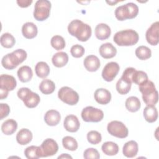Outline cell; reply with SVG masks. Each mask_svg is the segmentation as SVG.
<instances>
[{
    "instance_id": "603a6c76",
    "label": "cell",
    "mask_w": 159,
    "mask_h": 159,
    "mask_svg": "<svg viewBox=\"0 0 159 159\" xmlns=\"http://www.w3.org/2000/svg\"><path fill=\"white\" fill-rule=\"evenodd\" d=\"M33 135L30 130L23 128L20 129L16 135V140L21 145H27L30 143L32 139Z\"/></svg>"
},
{
    "instance_id": "3957f363",
    "label": "cell",
    "mask_w": 159,
    "mask_h": 159,
    "mask_svg": "<svg viewBox=\"0 0 159 159\" xmlns=\"http://www.w3.org/2000/svg\"><path fill=\"white\" fill-rule=\"evenodd\" d=\"M27 52L23 49H17L4 55L1 60L2 66L7 70H13L27 58Z\"/></svg>"
},
{
    "instance_id": "7a4b0ae2",
    "label": "cell",
    "mask_w": 159,
    "mask_h": 159,
    "mask_svg": "<svg viewBox=\"0 0 159 159\" xmlns=\"http://www.w3.org/2000/svg\"><path fill=\"white\" fill-rule=\"evenodd\" d=\"M139 89L142 94V99L147 106H155L157 103L158 94L152 81L148 80L140 84Z\"/></svg>"
},
{
    "instance_id": "44dd1931",
    "label": "cell",
    "mask_w": 159,
    "mask_h": 159,
    "mask_svg": "<svg viewBox=\"0 0 159 159\" xmlns=\"http://www.w3.org/2000/svg\"><path fill=\"white\" fill-rule=\"evenodd\" d=\"M38 29L37 25L31 22H27L23 24L22 27V33L24 37L32 39L37 35Z\"/></svg>"
},
{
    "instance_id": "b9f144b4",
    "label": "cell",
    "mask_w": 159,
    "mask_h": 159,
    "mask_svg": "<svg viewBox=\"0 0 159 159\" xmlns=\"http://www.w3.org/2000/svg\"><path fill=\"white\" fill-rule=\"evenodd\" d=\"M136 70V69H135L134 68L132 67H128L123 72L122 75L121 76V78L124 80L125 81H127L129 83H132V75L134 73V71Z\"/></svg>"
},
{
    "instance_id": "484cf974",
    "label": "cell",
    "mask_w": 159,
    "mask_h": 159,
    "mask_svg": "<svg viewBox=\"0 0 159 159\" xmlns=\"http://www.w3.org/2000/svg\"><path fill=\"white\" fill-rule=\"evenodd\" d=\"M143 117L149 123L154 122L158 118V111L155 106H147L143 109Z\"/></svg>"
},
{
    "instance_id": "f6af8a7d",
    "label": "cell",
    "mask_w": 159,
    "mask_h": 159,
    "mask_svg": "<svg viewBox=\"0 0 159 159\" xmlns=\"http://www.w3.org/2000/svg\"><path fill=\"white\" fill-rule=\"evenodd\" d=\"M58 158H72V157L67 153H63L58 157Z\"/></svg>"
},
{
    "instance_id": "d590c367",
    "label": "cell",
    "mask_w": 159,
    "mask_h": 159,
    "mask_svg": "<svg viewBox=\"0 0 159 159\" xmlns=\"http://www.w3.org/2000/svg\"><path fill=\"white\" fill-rule=\"evenodd\" d=\"M63 147L70 151H75L78 148V142L75 138L71 136H65L62 139Z\"/></svg>"
},
{
    "instance_id": "7bdbcfd3",
    "label": "cell",
    "mask_w": 159,
    "mask_h": 159,
    "mask_svg": "<svg viewBox=\"0 0 159 159\" xmlns=\"http://www.w3.org/2000/svg\"><path fill=\"white\" fill-rule=\"evenodd\" d=\"M0 119L2 120L6 117L10 112V107L7 104L1 103L0 104Z\"/></svg>"
},
{
    "instance_id": "30bf717a",
    "label": "cell",
    "mask_w": 159,
    "mask_h": 159,
    "mask_svg": "<svg viewBox=\"0 0 159 159\" xmlns=\"http://www.w3.org/2000/svg\"><path fill=\"white\" fill-rule=\"evenodd\" d=\"M83 120L87 122H98L104 117V112L102 110L93 106H87L81 111Z\"/></svg>"
},
{
    "instance_id": "4fadbf2b",
    "label": "cell",
    "mask_w": 159,
    "mask_h": 159,
    "mask_svg": "<svg viewBox=\"0 0 159 159\" xmlns=\"http://www.w3.org/2000/svg\"><path fill=\"white\" fill-rule=\"evenodd\" d=\"M120 70L119 65L115 61H111L107 63L102 69V77L107 81H112L117 76Z\"/></svg>"
},
{
    "instance_id": "4316f807",
    "label": "cell",
    "mask_w": 159,
    "mask_h": 159,
    "mask_svg": "<svg viewBox=\"0 0 159 159\" xmlns=\"http://www.w3.org/2000/svg\"><path fill=\"white\" fill-rule=\"evenodd\" d=\"M17 128V122L12 119L5 120L1 125V130L6 135H10L14 134Z\"/></svg>"
},
{
    "instance_id": "d6a6232c",
    "label": "cell",
    "mask_w": 159,
    "mask_h": 159,
    "mask_svg": "<svg viewBox=\"0 0 159 159\" xmlns=\"http://www.w3.org/2000/svg\"><path fill=\"white\" fill-rule=\"evenodd\" d=\"M135 55L138 58L142 60L148 59L152 56L151 50L147 46L141 45L138 47L135 52Z\"/></svg>"
},
{
    "instance_id": "5bb4252c",
    "label": "cell",
    "mask_w": 159,
    "mask_h": 159,
    "mask_svg": "<svg viewBox=\"0 0 159 159\" xmlns=\"http://www.w3.org/2000/svg\"><path fill=\"white\" fill-rule=\"evenodd\" d=\"M159 22L156 21L153 22L147 30L145 37L147 42L151 45H157L159 41Z\"/></svg>"
},
{
    "instance_id": "ffe728a7",
    "label": "cell",
    "mask_w": 159,
    "mask_h": 159,
    "mask_svg": "<svg viewBox=\"0 0 159 159\" xmlns=\"http://www.w3.org/2000/svg\"><path fill=\"white\" fill-rule=\"evenodd\" d=\"M138 150V143L134 140H130L123 146L122 153L127 158H133L137 155Z\"/></svg>"
},
{
    "instance_id": "8fae6325",
    "label": "cell",
    "mask_w": 159,
    "mask_h": 159,
    "mask_svg": "<svg viewBox=\"0 0 159 159\" xmlns=\"http://www.w3.org/2000/svg\"><path fill=\"white\" fill-rule=\"evenodd\" d=\"M107 132L112 136L124 139L128 136L129 130L124 123L118 120L110 122L107 126Z\"/></svg>"
},
{
    "instance_id": "83f0119b",
    "label": "cell",
    "mask_w": 159,
    "mask_h": 159,
    "mask_svg": "<svg viewBox=\"0 0 159 159\" xmlns=\"http://www.w3.org/2000/svg\"><path fill=\"white\" fill-rule=\"evenodd\" d=\"M125 105L126 109L131 112H135L138 111L141 106L140 101L136 96L129 97L125 101Z\"/></svg>"
},
{
    "instance_id": "d4e9b609",
    "label": "cell",
    "mask_w": 159,
    "mask_h": 159,
    "mask_svg": "<svg viewBox=\"0 0 159 159\" xmlns=\"http://www.w3.org/2000/svg\"><path fill=\"white\" fill-rule=\"evenodd\" d=\"M17 74L19 80L22 83L29 81L33 76V72L31 68L27 65L20 67L17 70Z\"/></svg>"
},
{
    "instance_id": "74e56055",
    "label": "cell",
    "mask_w": 159,
    "mask_h": 159,
    "mask_svg": "<svg viewBox=\"0 0 159 159\" xmlns=\"http://www.w3.org/2000/svg\"><path fill=\"white\" fill-rule=\"evenodd\" d=\"M132 83L140 85L148 80V76L147 74L143 71L135 70L132 75Z\"/></svg>"
},
{
    "instance_id": "5b68a950",
    "label": "cell",
    "mask_w": 159,
    "mask_h": 159,
    "mask_svg": "<svg viewBox=\"0 0 159 159\" xmlns=\"http://www.w3.org/2000/svg\"><path fill=\"white\" fill-rule=\"evenodd\" d=\"M139 13V7L134 2H128L118 6L115 10V16L120 21L135 18Z\"/></svg>"
},
{
    "instance_id": "ac0fdd59",
    "label": "cell",
    "mask_w": 159,
    "mask_h": 159,
    "mask_svg": "<svg viewBox=\"0 0 159 159\" xmlns=\"http://www.w3.org/2000/svg\"><path fill=\"white\" fill-rule=\"evenodd\" d=\"M83 64L85 68L88 71L91 72L97 71L101 65L99 59L98 57L94 55H90L86 57L84 60Z\"/></svg>"
},
{
    "instance_id": "2e32d148",
    "label": "cell",
    "mask_w": 159,
    "mask_h": 159,
    "mask_svg": "<svg viewBox=\"0 0 159 159\" xmlns=\"http://www.w3.org/2000/svg\"><path fill=\"white\" fill-rule=\"evenodd\" d=\"M94 97L98 103L105 105L111 101V94L109 91L106 89L98 88L95 91Z\"/></svg>"
},
{
    "instance_id": "277c9868",
    "label": "cell",
    "mask_w": 159,
    "mask_h": 159,
    "mask_svg": "<svg viewBox=\"0 0 159 159\" xmlns=\"http://www.w3.org/2000/svg\"><path fill=\"white\" fill-rule=\"evenodd\" d=\"M139 39L138 33L133 29H125L116 32L113 37L114 42L119 46H132Z\"/></svg>"
},
{
    "instance_id": "ba28073f",
    "label": "cell",
    "mask_w": 159,
    "mask_h": 159,
    "mask_svg": "<svg viewBox=\"0 0 159 159\" xmlns=\"http://www.w3.org/2000/svg\"><path fill=\"white\" fill-rule=\"evenodd\" d=\"M51 2L48 0H38L34 6V17L39 21H43L50 15Z\"/></svg>"
},
{
    "instance_id": "e0dca14e",
    "label": "cell",
    "mask_w": 159,
    "mask_h": 159,
    "mask_svg": "<svg viewBox=\"0 0 159 159\" xmlns=\"http://www.w3.org/2000/svg\"><path fill=\"white\" fill-rule=\"evenodd\" d=\"M100 55L106 59L113 58L117 53L116 48L109 42L102 44L99 49Z\"/></svg>"
},
{
    "instance_id": "836d02e7",
    "label": "cell",
    "mask_w": 159,
    "mask_h": 159,
    "mask_svg": "<svg viewBox=\"0 0 159 159\" xmlns=\"http://www.w3.org/2000/svg\"><path fill=\"white\" fill-rule=\"evenodd\" d=\"M24 155L28 159H37L40 158V146L32 145L27 147L24 150Z\"/></svg>"
},
{
    "instance_id": "9c48e42d",
    "label": "cell",
    "mask_w": 159,
    "mask_h": 159,
    "mask_svg": "<svg viewBox=\"0 0 159 159\" xmlns=\"http://www.w3.org/2000/svg\"><path fill=\"white\" fill-rule=\"evenodd\" d=\"M58 97L61 101L70 106L76 104L79 101L77 92L68 86L61 87L58 92Z\"/></svg>"
},
{
    "instance_id": "4dcf8cb0",
    "label": "cell",
    "mask_w": 159,
    "mask_h": 159,
    "mask_svg": "<svg viewBox=\"0 0 159 159\" xmlns=\"http://www.w3.org/2000/svg\"><path fill=\"white\" fill-rule=\"evenodd\" d=\"M40 91L44 94H50L55 89L54 82L49 79H45L41 81L39 84Z\"/></svg>"
},
{
    "instance_id": "ee69618b",
    "label": "cell",
    "mask_w": 159,
    "mask_h": 159,
    "mask_svg": "<svg viewBox=\"0 0 159 159\" xmlns=\"http://www.w3.org/2000/svg\"><path fill=\"white\" fill-rule=\"evenodd\" d=\"M32 0H17V3L19 5V6L21 7H29L32 3Z\"/></svg>"
},
{
    "instance_id": "60d3db41",
    "label": "cell",
    "mask_w": 159,
    "mask_h": 159,
    "mask_svg": "<svg viewBox=\"0 0 159 159\" xmlns=\"http://www.w3.org/2000/svg\"><path fill=\"white\" fill-rule=\"evenodd\" d=\"M83 157L86 159H98L100 158V155L96 148H88L84 150Z\"/></svg>"
},
{
    "instance_id": "d6986e66",
    "label": "cell",
    "mask_w": 159,
    "mask_h": 159,
    "mask_svg": "<svg viewBox=\"0 0 159 159\" xmlns=\"http://www.w3.org/2000/svg\"><path fill=\"white\" fill-rule=\"evenodd\" d=\"M111 34L110 27L104 23L98 24L95 27V35L97 39L104 40L108 39Z\"/></svg>"
},
{
    "instance_id": "52a82bcc",
    "label": "cell",
    "mask_w": 159,
    "mask_h": 159,
    "mask_svg": "<svg viewBox=\"0 0 159 159\" xmlns=\"http://www.w3.org/2000/svg\"><path fill=\"white\" fill-rule=\"evenodd\" d=\"M17 86L16 78L11 75L3 74L0 76V99L6 98L9 91L14 90Z\"/></svg>"
},
{
    "instance_id": "f546056e",
    "label": "cell",
    "mask_w": 159,
    "mask_h": 159,
    "mask_svg": "<svg viewBox=\"0 0 159 159\" xmlns=\"http://www.w3.org/2000/svg\"><path fill=\"white\" fill-rule=\"evenodd\" d=\"M101 149L105 155L109 156L116 155L119 152V147L117 144L111 141L104 142L102 145Z\"/></svg>"
},
{
    "instance_id": "cb8c5ba5",
    "label": "cell",
    "mask_w": 159,
    "mask_h": 159,
    "mask_svg": "<svg viewBox=\"0 0 159 159\" xmlns=\"http://www.w3.org/2000/svg\"><path fill=\"white\" fill-rule=\"evenodd\" d=\"M52 61L55 66L61 68L67 64L68 61V56L66 52H59L53 55Z\"/></svg>"
},
{
    "instance_id": "7402d4cb",
    "label": "cell",
    "mask_w": 159,
    "mask_h": 159,
    "mask_svg": "<svg viewBox=\"0 0 159 159\" xmlns=\"http://www.w3.org/2000/svg\"><path fill=\"white\" fill-rule=\"evenodd\" d=\"M61 116L58 111L51 109L46 112L44 116V120L45 123L50 126H55L60 122Z\"/></svg>"
},
{
    "instance_id": "bcb514c9",
    "label": "cell",
    "mask_w": 159,
    "mask_h": 159,
    "mask_svg": "<svg viewBox=\"0 0 159 159\" xmlns=\"http://www.w3.org/2000/svg\"><path fill=\"white\" fill-rule=\"evenodd\" d=\"M119 1H106V2L107 3H108V4H109L111 6H113L114 4H115L116 3H117V2H118Z\"/></svg>"
},
{
    "instance_id": "6da1fadb",
    "label": "cell",
    "mask_w": 159,
    "mask_h": 159,
    "mask_svg": "<svg viewBox=\"0 0 159 159\" xmlns=\"http://www.w3.org/2000/svg\"><path fill=\"white\" fill-rule=\"evenodd\" d=\"M69 34L81 42L87 41L91 36L92 30L89 25L79 19L73 20L68 26Z\"/></svg>"
},
{
    "instance_id": "f1b7e54d",
    "label": "cell",
    "mask_w": 159,
    "mask_h": 159,
    "mask_svg": "<svg viewBox=\"0 0 159 159\" xmlns=\"http://www.w3.org/2000/svg\"><path fill=\"white\" fill-rule=\"evenodd\" d=\"M35 71L38 77L45 78L47 77L50 73V67L46 62L39 61L35 66Z\"/></svg>"
},
{
    "instance_id": "9a60e30c",
    "label": "cell",
    "mask_w": 159,
    "mask_h": 159,
    "mask_svg": "<svg viewBox=\"0 0 159 159\" xmlns=\"http://www.w3.org/2000/svg\"><path fill=\"white\" fill-rule=\"evenodd\" d=\"M63 125L66 130L70 132H76L80 127V123L78 117L73 114L66 116L64 119Z\"/></svg>"
},
{
    "instance_id": "e575fe53",
    "label": "cell",
    "mask_w": 159,
    "mask_h": 159,
    "mask_svg": "<svg viewBox=\"0 0 159 159\" xmlns=\"http://www.w3.org/2000/svg\"><path fill=\"white\" fill-rule=\"evenodd\" d=\"M132 84L128 83L127 81L120 78L116 83V90L120 94H127L131 88Z\"/></svg>"
},
{
    "instance_id": "8992f818",
    "label": "cell",
    "mask_w": 159,
    "mask_h": 159,
    "mask_svg": "<svg viewBox=\"0 0 159 159\" xmlns=\"http://www.w3.org/2000/svg\"><path fill=\"white\" fill-rule=\"evenodd\" d=\"M18 98L21 99L25 106L29 108L36 107L40 102V98L38 94L32 91L28 88H21L17 93Z\"/></svg>"
},
{
    "instance_id": "8d00e7d4",
    "label": "cell",
    "mask_w": 159,
    "mask_h": 159,
    "mask_svg": "<svg viewBox=\"0 0 159 159\" xmlns=\"http://www.w3.org/2000/svg\"><path fill=\"white\" fill-rule=\"evenodd\" d=\"M50 43L52 47L57 50L63 49L66 45L65 41L63 37L58 35H54L52 37Z\"/></svg>"
},
{
    "instance_id": "7c38bea8",
    "label": "cell",
    "mask_w": 159,
    "mask_h": 159,
    "mask_svg": "<svg viewBox=\"0 0 159 159\" xmlns=\"http://www.w3.org/2000/svg\"><path fill=\"white\" fill-rule=\"evenodd\" d=\"M58 150V145L57 142L52 139H47L40 146V158L53 156Z\"/></svg>"
},
{
    "instance_id": "1f68e13d",
    "label": "cell",
    "mask_w": 159,
    "mask_h": 159,
    "mask_svg": "<svg viewBox=\"0 0 159 159\" xmlns=\"http://www.w3.org/2000/svg\"><path fill=\"white\" fill-rule=\"evenodd\" d=\"M1 45L6 48H12L16 43V39L10 33L6 32L1 35L0 38Z\"/></svg>"
},
{
    "instance_id": "ab89813d",
    "label": "cell",
    "mask_w": 159,
    "mask_h": 159,
    "mask_svg": "<svg viewBox=\"0 0 159 159\" xmlns=\"http://www.w3.org/2000/svg\"><path fill=\"white\" fill-rule=\"evenodd\" d=\"M85 50L83 46L79 44H76L71 47L70 52L71 55L75 58H80L83 56Z\"/></svg>"
},
{
    "instance_id": "f35d334b",
    "label": "cell",
    "mask_w": 159,
    "mask_h": 159,
    "mask_svg": "<svg viewBox=\"0 0 159 159\" xmlns=\"http://www.w3.org/2000/svg\"><path fill=\"white\" fill-rule=\"evenodd\" d=\"M88 141L93 145H96L100 143L102 140L101 134L96 130H91L87 134Z\"/></svg>"
}]
</instances>
